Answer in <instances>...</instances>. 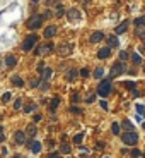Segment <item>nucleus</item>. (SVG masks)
<instances>
[{
    "label": "nucleus",
    "mask_w": 145,
    "mask_h": 158,
    "mask_svg": "<svg viewBox=\"0 0 145 158\" xmlns=\"http://www.w3.org/2000/svg\"><path fill=\"white\" fill-rule=\"evenodd\" d=\"M36 132H38L36 122H34V124H29V125L26 127V134H27V136H31V138H33V136H36Z\"/></svg>",
    "instance_id": "nucleus-15"
},
{
    "label": "nucleus",
    "mask_w": 145,
    "mask_h": 158,
    "mask_svg": "<svg viewBox=\"0 0 145 158\" xmlns=\"http://www.w3.org/2000/svg\"><path fill=\"white\" fill-rule=\"evenodd\" d=\"M144 112H145L144 105H137V114H144Z\"/></svg>",
    "instance_id": "nucleus-38"
},
{
    "label": "nucleus",
    "mask_w": 145,
    "mask_h": 158,
    "mask_svg": "<svg viewBox=\"0 0 145 158\" xmlns=\"http://www.w3.org/2000/svg\"><path fill=\"white\" fill-rule=\"evenodd\" d=\"M92 101H94V95H91V96L87 98V103H92Z\"/></svg>",
    "instance_id": "nucleus-49"
},
{
    "label": "nucleus",
    "mask_w": 145,
    "mask_h": 158,
    "mask_svg": "<svg viewBox=\"0 0 145 158\" xmlns=\"http://www.w3.org/2000/svg\"><path fill=\"white\" fill-rule=\"evenodd\" d=\"M36 43H38V35H29L27 38L24 40V43H22V50L24 52H31L36 46Z\"/></svg>",
    "instance_id": "nucleus-4"
},
{
    "label": "nucleus",
    "mask_w": 145,
    "mask_h": 158,
    "mask_svg": "<svg viewBox=\"0 0 145 158\" xmlns=\"http://www.w3.org/2000/svg\"><path fill=\"white\" fill-rule=\"evenodd\" d=\"M67 17H68V21H80L82 14H80L77 9H70V10L67 12Z\"/></svg>",
    "instance_id": "nucleus-8"
},
{
    "label": "nucleus",
    "mask_w": 145,
    "mask_h": 158,
    "mask_svg": "<svg viewBox=\"0 0 145 158\" xmlns=\"http://www.w3.org/2000/svg\"><path fill=\"white\" fill-rule=\"evenodd\" d=\"M3 141H5V136H3V134H0V143H3Z\"/></svg>",
    "instance_id": "nucleus-51"
},
{
    "label": "nucleus",
    "mask_w": 145,
    "mask_h": 158,
    "mask_svg": "<svg viewBox=\"0 0 145 158\" xmlns=\"http://www.w3.org/2000/svg\"><path fill=\"white\" fill-rule=\"evenodd\" d=\"M135 24H137V26H145V16L144 17H137V19H135Z\"/></svg>",
    "instance_id": "nucleus-33"
},
{
    "label": "nucleus",
    "mask_w": 145,
    "mask_h": 158,
    "mask_svg": "<svg viewBox=\"0 0 145 158\" xmlns=\"http://www.w3.org/2000/svg\"><path fill=\"white\" fill-rule=\"evenodd\" d=\"M123 86L128 89H135V82L133 81H123Z\"/></svg>",
    "instance_id": "nucleus-26"
},
{
    "label": "nucleus",
    "mask_w": 145,
    "mask_h": 158,
    "mask_svg": "<svg viewBox=\"0 0 145 158\" xmlns=\"http://www.w3.org/2000/svg\"><path fill=\"white\" fill-rule=\"evenodd\" d=\"M111 81L109 79H104V81H101V84H99V88H97V95L99 96H103V98H106L109 93H111Z\"/></svg>",
    "instance_id": "nucleus-2"
},
{
    "label": "nucleus",
    "mask_w": 145,
    "mask_h": 158,
    "mask_svg": "<svg viewBox=\"0 0 145 158\" xmlns=\"http://www.w3.org/2000/svg\"><path fill=\"white\" fill-rule=\"evenodd\" d=\"M44 69H46V67H44V64H43V62H39V64H38V71H39V72H43Z\"/></svg>",
    "instance_id": "nucleus-42"
},
{
    "label": "nucleus",
    "mask_w": 145,
    "mask_h": 158,
    "mask_svg": "<svg viewBox=\"0 0 145 158\" xmlns=\"http://www.w3.org/2000/svg\"><path fill=\"white\" fill-rule=\"evenodd\" d=\"M130 155H131V158H138V157H142V151H140V150H137V148H133Z\"/></svg>",
    "instance_id": "nucleus-27"
},
{
    "label": "nucleus",
    "mask_w": 145,
    "mask_h": 158,
    "mask_svg": "<svg viewBox=\"0 0 145 158\" xmlns=\"http://www.w3.org/2000/svg\"><path fill=\"white\" fill-rule=\"evenodd\" d=\"M121 125H123V127H125L127 131H133V124H131V122H130L128 119H125V120L121 122Z\"/></svg>",
    "instance_id": "nucleus-23"
},
{
    "label": "nucleus",
    "mask_w": 145,
    "mask_h": 158,
    "mask_svg": "<svg viewBox=\"0 0 145 158\" xmlns=\"http://www.w3.org/2000/svg\"><path fill=\"white\" fill-rule=\"evenodd\" d=\"M53 50H55V45L50 41V43H46V45L38 46L36 50H34V53H36V55H43V53H51Z\"/></svg>",
    "instance_id": "nucleus-6"
},
{
    "label": "nucleus",
    "mask_w": 145,
    "mask_h": 158,
    "mask_svg": "<svg viewBox=\"0 0 145 158\" xmlns=\"http://www.w3.org/2000/svg\"><path fill=\"white\" fill-rule=\"evenodd\" d=\"M80 76H82V78H87V76H89V71H87V69H80Z\"/></svg>",
    "instance_id": "nucleus-39"
},
{
    "label": "nucleus",
    "mask_w": 145,
    "mask_h": 158,
    "mask_svg": "<svg viewBox=\"0 0 145 158\" xmlns=\"http://www.w3.org/2000/svg\"><path fill=\"white\" fill-rule=\"evenodd\" d=\"M55 2H58V0H48V5H53Z\"/></svg>",
    "instance_id": "nucleus-50"
},
{
    "label": "nucleus",
    "mask_w": 145,
    "mask_h": 158,
    "mask_svg": "<svg viewBox=\"0 0 145 158\" xmlns=\"http://www.w3.org/2000/svg\"><path fill=\"white\" fill-rule=\"evenodd\" d=\"M29 148H31L33 153H39V151H41V143L36 141V139H33V141L29 143Z\"/></svg>",
    "instance_id": "nucleus-14"
},
{
    "label": "nucleus",
    "mask_w": 145,
    "mask_h": 158,
    "mask_svg": "<svg viewBox=\"0 0 145 158\" xmlns=\"http://www.w3.org/2000/svg\"><path fill=\"white\" fill-rule=\"evenodd\" d=\"M34 108H36V103H31V105H26V107H24V112L29 114V112H33Z\"/></svg>",
    "instance_id": "nucleus-30"
},
{
    "label": "nucleus",
    "mask_w": 145,
    "mask_h": 158,
    "mask_svg": "<svg viewBox=\"0 0 145 158\" xmlns=\"http://www.w3.org/2000/svg\"><path fill=\"white\" fill-rule=\"evenodd\" d=\"M41 74H43V76H41V78H43V81H50V78H51V74H53V71H51L50 67H46V69H44V71H43Z\"/></svg>",
    "instance_id": "nucleus-19"
},
{
    "label": "nucleus",
    "mask_w": 145,
    "mask_h": 158,
    "mask_svg": "<svg viewBox=\"0 0 145 158\" xmlns=\"http://www.w3.org/2000/svg\"><path fill=\"white\" fill-rule=\"evenodd\" d=\"M31 86H33V88H38V86H39V79H31Z\"/></svg>",
    "instance_id": "nucleus-37"
},
{
    "label": "nucleus",
    "mask_w": 145,
    "mask_h": 158,
    "mask_svg": "<svg viewBox=\"0 0 145 158\" xmlns=\"http://www.w3.org/2000/svg\"><path fill=\"white\" fill-rule=\"evenodd\" d=\"M14 158H22V157H21V155H16V157H14Z\"/></svg>",
    "instance_id": "nucleus-53"
},
{
    "label": "nucleus",
    "mask_w": 145,
    "mask_h": 158,
    "mask_svg": "<svg viewBox=\"0 0 145 158\" xmlns=\"http://www.w3.org/2000/svg\"><path fill=\"white\" fill-rule=\"evenodd\" d=\"M46 158H58V153H51V155H48Z\"/></svg>",
    "instance_id": "nucleus-48"
},
{
    "label": "nucleus",
    "mask_w": 145,
    "mask_h": 158,
    "mask_svg": "<svg viewBox=\"0 0 145 158\" xmlns=\"http://www.w3.org/2000/svg\"><path fill=\"white\" fill-rule=\"evenodd\" d=\"M125 72V64L123 62H116L113 67H111V72H109V78H118V76H121Z\"/></svg>",
    "instance_id": "nucleus-5"
},
{
    "label": "nucleus",
    "mask_w": 145,
    "mask_h": 158,
    "mask_svg": "<svg viewBox=\"0 0 145 158\" xmlns=\"http://www.w3.org/2000/svg\"><path fill=\"white\" fill-rule=\"evenodd\" d=\"M144 158H145V153H144Z\"/></svg>",
    "instance_id": "nucleus-57"
},
{
    "label": "nucleus",
    "mask_w": 145,
    "mask_h": 158,
    "mask_svg": "<svg viewBox=\"0 0 145 158\" xmlns=\"http://www.w3.org/2000/svg\"><path fill=\"white\" fill-rule=\"evenodd\" d=\"M14 108H16V110H21V108H22V100H16Z\"/></svg>",
    "instance_id": "nucleus-36"
},
{
    "label": "nucleus",
    "mask_w": 145,
    "mask_h": 158,
    "mask_svg": "<svg viewBox=\"0 0 145 158\" xmlns=\"http://www.w3.org/2000/svg\"><path fill=\"white\" fill-rule=\"evenodd\" d=\"M111 131H113V134H114V136H118V134H120V124H116V122H114V124L111 125Z\"/></svg>",
    "instance_id": "nucleus-25"
},
{
    "label": "nucleus",
    "mask_w": 145,
    "mask_h": 158,
    "mask_svg": "<svg viewBox=\"0 0 145 158\" xmlns=\"http://www.w3.org/2000/svg\"><path fill=\"white\" fill-rule=\"evenodd\" d=\"M58 105H60V98H58V96H55V98L50 101V110H51V112H55V110L58 108Z\"/></svg>",
    "instance_id": "nucleus-20"
},
{
    "label": "nucleus",
    "mask_w": 145,
    "mask_h": 158,
    "mask_svg": "<svg viewBox=\"0 0 145 158\" xmlns=\"http://www.w3.org/2000/svg\"><path fill=\"white\" fill-rule=\"evenodd\" d=\"M127 29H128V21H123V22L114 29V33H116V35H123V33H127Z\"/></svg>",
    "instance_id": "nucleus-16"
},
{
    "label": "nucleus",
    "mask_w": 145,
    "mask_h": 158,
    "mask_svg": "<svg viewBox=\"0 0 145 158\" xmlns=\"http://www.w3.org/2000/svg\"><path fill=\"white\" fill-rule=\"evenodd\" d=\"M48 146H50V148H53V146H55V141H53V139H50V141H48Z\"/></svg>",
    "instance_id": "nucleus-47"
},
{
    "label": "nucleus",
    "mask_w": 145,
    "mask_h": 158,
    "mask_svg": "<svg viewBox=\"0 0 145 158\" xmlns=\"http://www.w3.org/2000/svg\"><path fill=\"white\" fill-rule=\"evenodd\" d=\"M103 148H104V143H103V141H99V143L96 144V150H103Z\"/></svg>",
    "instance_id": "nucleus-45"
},
{
    "label": "nucleus",
    "mask_w": 145,
    "mask_h": 158,
    "mask_svg": "<svg viewBox=\"0 0 145 158\" xmlns=\"http://www.w3.org/2000/svg\"><path fill=\"white\" fill-rule=\"evenodd\" d=\"M121 141H123V144H130V146H133V144L138 143V134H137L135 131H128V132H125V134L121 136Z\"/></svg>",
    "instance_id": "nucleus-3"
},
{
    "label": "nucleus",
    "mask_w": 145,
    "mask_h": 158,
    "mask_svg": "<svg viewBox=\"0 0 145 158\" xmlns=\"http://www.w3.org/2000/svg\"><path fill=\"white\" fill-rule=\"evenodd\" d=\"M65 14V9H63V5H56V16L58 17H62Z\"/></svg>",
    "instance_id": "nucleus-29"
},
{
    "label": "nucleus",
    "mask_w": 145,
    "mask_h": 158,
    "mask_svg": "<svg viewBox=\"0 0 145 158\" xmlns=\"http://www.w3.org/2000/svg\"><path fill=\"white\" fill-rule=\"evenodd\" d=\"M26 136H27V134H26L24 131H16L14 139H16V143H17V144H24V143H26Z\"/></svg>",
    "instance_id": "nucleus-9"
},
{
    "label": "nucleus",
    "mask_w": 145,
    "mask_h": 158,
    "mask_svg": "<svg viewBox=\"0 0 145 158\" xmlns=\"http://www.w3.org/2000/svg\"><path fill=\"white\" fill-rule=\"evenodd\" d=\"M79 100H80V96H79L77 93H73V95H72V101H73V103H77Z\"/></svg>",
    "instance_id": "nucleus-44"
},
{
    "label": "nucleus",
    "mask_w": 145,
    "mask_h": 158,
    "mask_svg": "<svg viewBox=\"0 0 145 158\" xmlns=\"http://www.w3.org/2000/svg\"><path fill=\"white\" fill-rule=\"evenodd\" d=\"M2 131H3V127H2V125H0V134H2Z\"/></svg>",
    "instance_id": "nucleus-52"
},
{
    "label": "nucleus",
    "mask_w": 145,
    "mask_h": 158,
    "mask_svg": "<svg viewBox=\"0 0 145 158\" xmlns=\"http://www.w3.org/2000/svg\"><path fill=\"white\" fill-rule=\"evenodd\" d=\"M0 120H2V115H0Z\"/></svg>",
    "instance_id": "nucleus-56"
},
{
    "label": "nucleus",
    "mask_w": 145,
    "mask_h": 158,
    "mask_svg": "<svg viewBox=\"0 0 145 158\" xmlns=\"http://www.w3.org/2000/svg\"><path fill=\"white\" fill-rule=\"evenodd\" d=\"M99 103H101V108H103V110H108V101H106V100H103V101H99Z\"/></svg>",
    "instance_id": "nucleus-40"
},
{
    "label": "nucleus",
    "mask_w": 145,
    "mask_h": 158,
    "mask_svg": "<svg viewBox=\"0 0 145 158\" xmlns=\"http://www.w3.org/2000/svg\"><path fill=\"white\" fill-rule=\"evenodd\" d=\"M131 60H133L137 65H140V64H142V55H138V53L135 52V53H131Z\"/></svg>",
    "instance_id": "nucleus-22"
},
{
    "label": "nucleus",
    "mask_w": 145,
    "mask_h": 158,
    "mask_svg": "<svg viewBox=\"0 0 145 158\" xmlns=\"http://www.w3.org/2000/svg\"><path fill=\"white\" fill-rule=\"evenodd\" d=\"M144 48H145V38H144Z\"/></svg>",
    "instance_id": "nucleus-55"
},
{
    "label": "nucleus",
    "mask_w": 145,
    "mask_h": 158,
    "mask_svg": "<svg viewBox=\"0 0 145 158\" xmlns=\"http://www.w3.org/2000/svg\"><path fill=\"white\" fill-rule=\"evenodd\" d=\"M33 120H34V122H39V120H41V115H39V114H34V115H33Z\"/></svg>",
    "instance_id": "nucleus-46"
},
{
    "label": "nucleus",
    "mask_w": 145,
    "mask_h": 158,
    "mask_svg": "<svg viewBox=\"0 0 145 158\" xmlns=\"http://www.w3.org/2000/svg\"><path fill=\"white\" fill-rule=\"evenodd\" d=\"M60 151H62V153H65V155H68V153H70V146H68V144H62Z\"/></svg>",
    "instance_id": "nucleus-32"
},
{
    "label": "nucleus",
    "mask_w": 145,
    "mask_h": 158,
    "mask_svg": "<svg viewBox=\"0 0 145 158\" xmlns=\"http://www.w3.org/2000/svg\"><path fill=\"white\" fill-rule=\"evenodd\" d=\"M73 52V45H62L60 48H58V55L60 57H67V55H70Z\"/></svg>",
    "instance_id": "nucleus-7"
},
{
    "label": "nucleus",
    "mask_w": 145,
    "mask_h": 158,
    "mask_svg": "<svg viewBox=\"0 0 145 158\" xmlns=\"http://www.w3.org/2000/svg\"><path fill=\"white\" fill-rule=\"evenodd\" d=\"M109 55H111V46H104V48H101L97 52V57L99 59H108Z\"/></svg>",
    "instance_id": "nucleus-11"
},
{
    "label": "nucleus",
    "mask_w": 145,
    "mask_h": 158,
    "mask_svg": "<svg viewBox=\"0 0 145 158\" xmlns=\"http://www.w3.org/2000/svg\"><path fill=\"white\" fill-rule=\"evenodd\" d=\"M104 158H108V157H104Z\"/></svg>",
    "instance_id": "nucleus-58"
},
{
    "label": "nucleus",
    "mask_w": 145,
    "mask_h": 158,
    "mask_svg": "<svg viewBox=\"0 0 145 158\" xmlns=\"http://www.w3.org/2000/svg\"><path fill=\"white\" fill-rule=\"evenodd\" d=\"M103 74H104V69H103V67H97V69L94 71V78L96 79H101L103 78Z\"/></svg>",
    "instance_id": "nucleus-24"
},
{
    "label": "nucleus",
    "mask_w": 145,
    "mask_h": 158,
    "mask_svg": "<svg viewBox=\"0 0 145 158\" xmlns=\"http://www.w3.org/2000/svg\"><path fill=\"white\" fill-rule=\"evenodd\" d=\"M101 40H104V35L101 31H94L91 35V43H99Z\"/></svg>",
    "instance_id": "nucleus-13"
},
{
    "label": "nucleus",
    "mask_w": 145,
    "mask_h": 158,
    "mask_svg": "<svg viewBox=\"0 0 145 158\" xmlns=\"http://www.w3.org/2000/svg\"><path fill=\"white\" fill-rule=\"evenodd\" d=\"M55 35H56V28H55V26H48V28H46V29H44V33H43V36H44V38H53Z\"/></svg>",
    "instance_id": "nucleus-12"
},
{
    "label": "nucleus",
    "mask_w": 145,
    "mask_h": 158,
    "mask_svg": "<svg viewBox=\"0 0 145 158\" xmlns=\"http://www.w3.org/2000/svg\"><path fill=\"white\" fill-rule=\"evenodd\" d=\"M128 59V52L127 50H121L120 52V60H127Z\"/></svg>",
    "instance_id": "nucleus-35"
},
{
    "label": "nucleus",
    "mask_w": 145,
    "mask_h": 158,
    "mask_svg": "<svg viewBox=\"0 0 145 158\" xmlns=\"http://www.w3.org/2000/svg\"><path fill=\"white\" fill-rule=\"evenodd\" d=\"M77 74H80V72H77V71H70V72H68V74H67V81H73V79H75V76H77Z\"/></svg>",
    "instance_id": "nucleus-28"
},
{
    "label": "nucleus",
    "mask_w": 145,
    "mask_h": 158,
    "mask_svg": "<svg viewBox=\"0 0 145 158\" xmlns=\"http://www.w3.org/2000/svg\"><path fill=\"white\" fill-rule=\"evenodd\" d=\"M70 112H72V114H82V110H80V108H77V107H72V108H70Z\"/></svg>",
    "instance_id": "nucleus-41"
},
{
    "label": "nucleus",
    "mask_w": 145,
    "mask_h": 158,
    "mask_svg": "<svg viewBox=\"0 0 145 158\" xmlns=\"http://www.w3.org/2000/svg\"><path fill=\"white\" fill-rule=\"evenodd\" d=\"M108 45L111 46V48H118V46H120V40H118V36H116V35L108 36Z\"/></svg>",
    "instance_id": "nucleus-10"
},
{
    "label": "nucleus",
    "mask_w": 145,
    "mask_h": 158,
    "mask_svg": "<svg viewBox=\"0 0 145 158\" xmlns=\"http://www.w3.org/2000/svg\"><path fill=\"white\" fill-rule=\"evenodd\" d=\"M43 21H44V16H33V17H29V21L26 22V26H27V29H31V31H34L38 28H41V24H43Z\"/></svg>",
    "instance_id": "nucleus-1"
},
{
    "label": "nucleus",
    "mask_w": 145,
    "mask_h": 158,
    "mask_svg": "<svg viewBox=\"0 0 145 158\" xmlns=\"http://www.w3.org/2000/svg\"><path fill=\"white\" fill-rule=\"evenodd\" d=\"M82 138H84L82 134H77V136H73V143H75V144H80V143H82Z\"/></svg>",
    "instance_id": "nucleus-34"
},
{
    "label": "nucleus",
    "mask_w": 145,
    "mask_h": 158,
    "mask_svg": "<svg viewBox=\"0 0 145 158\" xmlns=\"http://www.w3.org/2000/svg\"><path fill=\"white\" fill-rule=\"evenodd\" d=\"M135 35L138 36V38H145V26H137V31H135Z\"/></svg>",
    "instance_id": "nucleus-21"
},
{
    "label": "nucleus",
    "mask_w": 145,
    "mask_h": 158,
    "mask_svg": "<svg viewBox=\"0 0 145 158\" xmlns=\"http://www.w3.org/2000/svg\"><path fill=\"white\" fill-rule=\"evenodd\" d=\"M41 89H43V91L48 89V81H43V82H41Z\"/></svg>",
    "instance_id": "nucleus-43"
},
{
    "label": "nucleus",
    "mask_w": 145,
    "mask_h": 158,
    "mask_svg": "<svg viewBox=\"0 0 145 158\" xmlns=\"http://www.w3.org/2000/svg\"><path fill=\"white\" fill-rule=\"evenodd\" d=\"M10 81H12V84H14V86H17V88H22V86H24V79L19 78V76H12Z\"/></svg>",
    "instance_id": "nucleus-18"
},
{
    "label": "nucleus",
    "mask_w": 145,
    "mask_h": 158,
    "mask_svg": "<svg viewBox=\"0 0 145 158\" xmlns=\"http://www.w3.org/2000/svg\"><path fill=\"white\" fill-rule=\"evenodd\" d=\"M142 127H144V131H145V122H144V125H142Z\"/></svg>",
    "instance_id": "nucleus-54"
},
{
    "label": "nucleus",
    "mask_w": 145,
    "mask_h": 158,
    "mask_svg": "<svg viewBox=\"0 0 145 158\" xmlns=\"http://www.w3.org/2000/svg\"><path fill=\"white\" fill-rule=\"evenodd\" d=\"M16 64H17V59H16L14 55H7V59H5V65H7L9 69L16 67Z\"/></svg>",
    "instance_id": "nucleus-17"
},
{
    "label": "nucleus",
    "mask_w": 145,
    "mask_h": 158,
    "mask_svg": "<svg viewBox=\"0 0 145 158\" xmlns=\"http://www.w3.org/2000/svg\"><path fill=\"white\" fill-rule=\"evenodd\" d=\"M10 98H12V95H10V93H3V95H2V103L10 101Z\"/></svg>",
    "instance_id": "nucleus-31"
}]
</instances>
